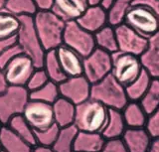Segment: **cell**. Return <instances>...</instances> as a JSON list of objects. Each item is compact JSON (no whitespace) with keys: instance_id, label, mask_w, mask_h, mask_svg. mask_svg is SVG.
<instances>
[{"instance_id":"cell-1","label":"cell","mask_w":159,"mask_h":152,"mask_svg":"<svg viewBox=\"0 0 159 152\" xmlns=\"http://www.w3.org/2000/svg\"><path fill=\"white\" fill-rule=\"evenodd\" d=\"M33 21L45 51L56 50L62 45L67 22L52 10H39L33 16Z\"/></svg>"},{"instance_id":"cell-2","label":"cell","mask_w":159,"mask_h":152,"mask_svg":"<svg viewBox=\"0 0 159 152\" xmlns=\"http://www.w3.org/2000/svg\"><path fill=\"white\" fill-rule=\"evenodd\" d=\"M109 110L102 102L93 99L76 105L74 125L79 131L102 133L107 124Z\"/></svg>"},{"instance_id":"cell-3","label":"cell","mask_w":159,"mask_h":152,"mask_svg":"<svg viewBox=\"0 0 159 152\" xmlns=\"http://www.w3.org/2000/svg\"><path fill=\"white\" fill-rule=\"evenodd\" d=\"M91 99L102 102L108 110H121L129 101L125 87L119 84L111 74L92 85Z\"/></svg>"},{"instance_id":"cell-4","label":"cell","mask_w":159,"mask_h":152,"mask_svg":"<svg viewBox=\"0 0 159 152\" xmlns=\"http://www.w3.org/2000/svg\"><path fill=\"white\" fill-rule=\"evenodd\" d=\"M19 18L21 20V27L16 36V42L25 55L32 59L36 68H42L46 51L38 37L33 17L22 16Z\"/></svg>"},{"instance_id":"cell-5","label":"cell","mask_w":159,"mask_h":152,"mask_svg":"<svg viewBox=\"0 0 159 152\" xmlns=\"http://www.w3.org/2000/svg\"><path fill=\"white\" fill-rule=\"evenodd\" d=\"M30 101V92L26 87L8 86L0 94V121L3 125L14 116L23 114L24 109Z\"/></svg>"},{"instance_id":"cell-6","label":"cell","mask_w":159,"mask_h":152,"mask_svg":"<svg viewBox=\"0 0 159 152\" xmlns=\"http://www.w3.org/2000/svg\"><path fill=\"white\" fill-rule=\"evenodd\" d=\"M123 23L146 39L159 32V23L155 13L143 4L133 3L124 16Z\"/></svg>"},{"instance_id":"cell-7","label":"cell","mask_w":159,"mask_h":152,"mask_svg":"<svg viewBox=\"0 0 159 152\" xmlns=\"http://www.w3.org/2000/svg\"><path fill=\"white\" fill-rule=\"evenodd\" d=\"M111 57L112 68L111 74L123 87L131 84L143 71L138 56L117 51L111 54Z\"/></svg>"},{"instance_id":"cell-8","label":"cell","mask_w":159,"mask_h":152,"mask_svg":"<svg viewBox=\"0 0 159 152\" xmlns=\"http://www.w3.org/2000/svg\"><path fill=\"white\" fill-rule=\"evenodd\" d=\"M63 44L73 49L84 58L89 56L97 48L94 35L84 29L77 21L66 23Z\"/></svg>"},{"instance_id":"cell-9","label":"cell","mask_w":159,"mask_h":152,"mask_svg":"<svg viewBox=\"0 0 159 152\" xmlns=\"http://www.w3.org/2000/svg\"><path fill=\"white\" fill-rule=\"evenodd\" d=\"M112 57L102 49L96 48L84 58V76L92 85L102 81L111 73Z\"/></svg>"},{"instance_id":"cell-10","label":"cell","mask_w":159,"mask_h":152,"mask_svg":"<svg viewBox=\"0 0 159 152\" xmlns=\"http://www.w3.org/2000/svg\"><path fill=\"white\" fill-rule=\"evenodd\" d=\"M22 115L34 131L45 130L55 124L53 105L30 100Z\"/></svg>"},{"instance_id":"cell-11","label":"cell","mask_w":159,"mask_h":152,"mask_svg":"<svg viewBox=\"0 0 159 152\" xmlns=\"http://www.w3.org/2000/svg\"><path fill=\"white\" fill-rule=\"evenodd\" d=\"M36 69L32 59L22 53L8 63L3 68V71L9 86L26 87Z\"/></svg>"},{"instance_id":"cell-12","label":"cell","mask_w":159,"mask_h":152,"mask_svg":"<svg viewBox=\"0 0 159 152\" xmlns=\"http://www.w3.org/2000/svg\"><path fill=\"white\" fill-rule=\"evenodd\" d=\"M114 28L116 33L118 51L140 57L147 47L148 39L144 38L124 23L119 24Z\"/></svg>"},{"instance_id":"cell-13","label":"cell","mask_w":159,"mask_h":152,"mask_svg":"<svg viewBox=\"0 0 159 152\" xmlns=\"http://www.w3.org/2000/svg\"><path fill=\"white\" fill-rule=\"evenodd\" d=\"M60 95L70 101L75 105H78L87 100L91 99L92 84L84 76L67 78L59 85Z\"/></svg>"},{"instance_id":"cell-14","label":"cell","mask_w":159,"mask_h":152,"mask_svg":"<svg viewBox=\"0 0 159 152\" xmlns=\"http://www.w3.org/2000/svg\"><path fill=\"white\" fill-rule=\"evenodd\" d=\"M55 51L62 70L67 78L84 75V57L64 44Z\"/></svg>"},{"instance_id":"cell-15","label":"cell","mask_w":159,"mask_h":152,"mask_svg":"<svg viewBox=\"0 0 159 152\" xmlns=\"http://www.w3.org/2000/svg\"><path fill=\"white\" fill-rule=\"evenodd\" d=\"M89 7L87 0H54L51 10L65 22L77 21Z\"/></svg>"},{"instance_id":"cell-16","label":"cell","mask_w":159,"mask_h":152,"mask_svg":"<svg viewBox=\"0 0 159 152\" xmlns=\"http://www.w3.org/2000/svg\"><path fill=\"white\" fill-rule=\"evenodd\" d=\"M121 139L128 152H148L153 138L145 127H139V128L127 127Z\"/></svg>"},{"instance_id":"cell-17","label":"cell","mask_w":159,"mask_h":152,"mask_svg":"<svg viewBox=\"0 0 159 152\" xmlns=\"http://www.w3.org/2000/svg\"><path fill=\"white\" fill-rule=\"evenodd\" d=\"M77 22L87 31L94 34L108 24V12L101 5L89 6Z\"/></svg>"},{"instance_id":"cell-18","label":"cell","mask_w":159,"mask_h":152,"mask_svg":"<svg viewBox=\"0 0 159 152\" xmlns=\"http://www.w3.org/2000/svg\"><path fill=\"white\" fill-rule=\"evenodd\" d=\"M139 59L143 70L152 79H159V32L148 38L147 47Z\"/></svg>"},{"instance_id":"cell-19","label":"cell","mask_w":159,"mask_h":152,"mask_svg":"<svg viewBox=\"0 0 159 152\" xmlns=\"http://www.w3.org/2000/svg\"><path fill=\"white\" fill-rule=\"evenodd\" d=\"M0 147L4 152H33L34 147L18 136L7 125L0 130Z\"/></svg>"},{"instance_id":"cell-20","label":"cell","mask_w":159,"mask_h":152,"mask_svg":"<svg viewBox=\"0 0 159 152\" xmlns=\"http://www.w3.org/2000/svg\"><path fill=\"white\" fill-rule=\"evenodd\" d=\"M106 138L102 133L79 131L75 140V152H102Z\"/></svg>"},{"instance_id":"cell-21","label":"cell","mask_w":159,"mask_h":152,"mask_svg":"<svg viewBox=\"0 0 159 152\" xmlns=\"http://www.w3.org/2000/svg\"><path fill=\"white\" fill-rule=\"evenodd\" d=\"M54 118L56 123L60 128L73 125L76 116V105L70 101L59 97L53 104Z\"/></svg>"},{"instance_id":"cell-22","label":"cell","mask_w":159,"mask_h":152,"mask_svg":"<svg viewBox=\"0 0 159 152\" xmlns=\"http://www.w3.org/2000/svg\"><path fill=\"white\" fill-rule=\"evenodd\" d=\"M127 126L124 121L121 110H109L107 124L102 131L106 140L121 138Z\"/></svg>"},{"instance_id":"cell-23","label":"cell","mask_w":159,"mask_h":152,"mask_svg":"<svg viewBox=\"0 0 159 152\" xmlns=\"http://www.w3.org/2000/svg\"><path fill=\"white\" fill-rule=\"evenodd\" d=\"M125 124L129 128L145 127L148 114L138 101H128L121 110Z\"/></svg>"},{"instance_id":"cell-24","label":"cell","mask_w":159,"mask_h":152,"mask_svg":"<svg viewBox=\"0 0 159 152\" xmlns=\"http://www.w3.org/2000/svg\"><path fill=\"white\" fill-rule=\"evenodd\" d=\"M93 35L97 48L102 49V50L111 54L118 51L116 28L113 26L107 24V26L102 28L101 30L94 33Z\"/></svg>"},{"instance_id":"cell-25","label":"cell","mask_w":159,"mask_h":152,"mask_svg":"<svg viewBox=\"0 0 159 152\" xmlns=\"http://www.w3.org/2000/svg\"><path fill=\"white\" fill-rule=\"evenodd\" d=\"M78 128L74 124L60 128L55 143L51 147L54 152H75L74 145L78 134Z\"/></svg>"},{"instance_id":"cell-26","label":"cell","mask_w":159,"mask_h":152,"mask_svg":"<svg viewBox=\"0 0 159 152\" xmlns=\"http://www.w3.org/2000/svg\"><path fill=\"white\" fill-rule=\"evenodd\" d=\"M152 78L146 71H142L131 84L125 87L126 96L129 101H139L147 92L151 84Z\"/></svg>"},{"instance_id":"cell-27","label":"cell","mask_w":159,"mask_h":152,"mask_svg":"<svg viewBox=\"0 0 159 152\" xmlns=\"http://www.w3.org/2000/svg\"><path fill=\"white\" fill-rule=\"evenodd\" d=\"M42 68L46 72L49 80L55 83V84L60 85L67 79V76L65 75V73L62 70V67L58 61L55 50L46 52Z\"/></svg>"},{"instance_id":"cell-28","label":"cell","mask_w":159,"mask_h":152,"mask_svg":"<svg viewBox=\"0 0 159 152\" xmlns=\"http://www.w3.org/2000/svg\"><path fill=\"white\" fill-rule=\"evenodd\" d=\"M21 27L20 18L6 10L0 11V39L15 38Z\"/></svg>"},{"instance_id":"cell-29","label":"cell","mask_w":159,"mask_h":152,"mask_svg":"<svg viewBox=\"0 0 159 152\" xmlns=\"http://www.w3.org/2000/svg\"><path fill=\"white\" fill-rule=\"evenodd\" d=\"M7 126L12 131H14L18 136L23 138L33 146H36V137H35V131L31 127L22 114L14 116L13 118L8 122Z\"/></svg>"},{"instance_id":"cell-30","label":"cell","mask_w":159,"mask_h":152,"mask_svg":"<svg viewBox=\"0 0 159 152\" xmlns=\"http://www.w3.org/2000/svg\"><path fill=\"white\" fill-rule=\"evenodd\" d=\"M4 10L17 17H33L39 10L33 0H7Z\"/></svg>"},{"instance_id":"cell-31","label":"cell","mask_w":159,"mask_h":152,"mask_svg":"<svg viewBox=\"0 0 159 152\" xmlns=\"http://www.w3.org/2000/svg\"><path fill=\"white\" fill-rule=\"evenodd\" d=\"M149 115L159 107V79H152L147 92L138 101Z\"/></svg>"},{"instance_id":"cell-32","label":"cell","mask_w":159,"mask_h":152,"mask_svg":"<svg viewBox=\"0 0 159 152\" xmlns=\"http://www.w3.org/2000/svg\"><path fill=\"white\" fill-rule=\"evenodd\" d=\"M59 97H61L59 85L51 81L48 82L42 87H40L39 90L30 92V100L43 101L50 105H53Z\"/></svg>"},{"instance_id":"cell-33","label":"cell","mask_w":159,"mask_h":152,"mask_svg":"<svg viewBox=\"0 0 159 152\" xmlns=\"http://www.w3.org/2000/svg\"><path fill=\"white\" fill-rule=\"evenodd\" d=\"M136 0H116L113 5L108 9V24L113 27L123 23L124 16Z\"/></svg>"},{"instance_id":"cell-34","label":"cell","mask_w":159,"mask_h":152,"mask_svg":"<svg viewBox=\"0 0 159 152\" xmlns=\"http://www.w3.org/2000/svg\"><path fill=\"white\" fill-rule=\"evenodd\" d=\"M59 131H60V127L56 123L45 130L35 131V137H36V143H37L36 146L51 148L57 139Z\"/></svg>"},{"instance_id":"cell-35","label":"cell","mask_w":159,"mask_h":152,"mask_svg":"<svg viewBox=\"0 0 159 152\" xmlns=\"http://www.w3.org/2000/svg\"><path fill=\"white\" fill-rule=\"evenodd\" d=\"M48 82H50V80L46 72H45L43 68H39V69H36V70L34 71V73L32 74L31 78L29 79L26 85V87H27V90L31 92L39 90L40 87H42L43 86L46 85Z\"/></svg>"},{"instance_id":"cell-36","label":"cell","mask_w":159,"mask_h":152,"mask_svg":"<svg viewBox=\"0 0 159 152\" xmlns=\"http://www.w3.org/2000/svg\"><path fill=\"white\" fill-rule=\"evenodd\" d=\"M145 128L153 139L159 138V107L148 115Z\"/></svg>"},{"instance_id":"cell-37","label":"cell","mask_w":159,"mask_h":152,"mask_svg":"<svg viewBox=\"0 0 159 152\" xmlns=\"http://www.w3.org/2000/svg\"><path fill=\"white\" fill-rule=\"evenodd\" d=\"M22 53L23 52L21 50V48H20L17 44V42L13 44L12 46L7 48L6 50L0 55V67L3 69L8 63H10L13 59H15L18 55H20V54H22Z\"/></svg>"},{"instance_id":"cell-38","label":"cell","mask_w":159,"mask_h":152,"mask_svg":"<svg viewBox=\"0 0 159 152\" xmlns=\"http://www.w3.org/2000/svg\"><path fill=\"white\" fill-rule=\"evenodd\" d=\"M102 152H128L121 138L107 140Z\"/></svg>"},{"instance_id":"cell-39","label":"cell","mask_w":159,"mask_h":152,"mask_svg":"<svg viewBox=\"0 0 159 152\" xmlns=\"http://www.w3.org/2000/svg\"><path fill=\"white\" fill-rule=\"evenodd\" d=\"M134 3L143 4V5H146L149 8H151L153 12L155 13L159 23V0H136Z\"/></svg>"},{"instance_id":"cell-40","label":"cell","mask_w":159,"mask_h":152,"mask_svg":"<svg viewBox=\"0 0 159 152\" xmlns=\"http://www.w3.org/2000/svg\"><path fill=\"white\" fill-rule=\"evenodd\" d=\"M38 10H51L54 0H33Z\"/></svg>"},{"instance_id":"cell-41","label":"cell","mask_w":159,"mask_h":152,"mask_svg":"<svg viewBox=\"0 0 159 152\" xmlns=\"http://www.w3.org/2000/svg\"><path fill=\"white\" fill-rule=\"evenodd\" d=\"M15 43H16V37L11 38V39H0V55H1L7 48L12 46Z\"/></svg>"},{"instance_id":"cell-42","label":"cell","mask_w":159,"mask_h":152,"mask_svg":"<svg viewBox=\"0 0 159 152\" xmlns=\"http://www.w3.org/2000/svg\"><path fill=\"white\" fill-rule=\"evenodd\" d=\"M8 83L6 81V78H5V75H4V71L3 69L0 67V94L3 92L8 87Z\"/></svg>"},{"instance_id":"cell-43","label":"cell","mask_w":159,"mask_h":152,"mask_svg":"<svg viewBox=\"0 0 159 152\" xmlns=\"http://www.w3.org/2000/svg\"><path fill=\"white\" fill-rule=\"evenodd\" d=\"M148 152H159V138L152 139L151 145L149 147Z\"/></svg>"},{"instance_id":"cell-44","label":"cell","mask_w":159,"mask_h":152,"mask_svg":"<svg viewBox=\"0 0 159 152\" xmlns=\"http://www.w3.org/2000/svg\"><path fill=\"white\" fill-rule=\"evenodd\" d=\"M114 2H116V0H102L101 3V6H102L104 9H107V10H108V9L113 5Z\"/></svg>"},{"instance_id":"cell-45","label":"cell","mask_w":159,"mask_h":152,"mask_svg":"<svg viewBox=\"0 0 159 152\" xmlns=\"http://www.w3.org/2000/svg\"><path fill=\"white\" fill-rule=\"evenodd\" d=\"M33 152H54L52 148H48V147H42V146H35Z\"/></svg>"},{"instance_id":"cell-46","label":"cell","mask_w":159,"mask_h":152,"mask_svg":"<svg viewBox=\"0 0 159 152\" xmlns=\"http://www.w3.org/2000/svg\"><path fill=\"white\" fill-rule=\"evenodd\" d=\"M89 6H97V5H101V3L102 0H87Z\"/></svg>"},{"instance_id":"cell-47","label":"cell","mask_w":159,"mask_h":152,"mask_svg":"<svg viewBox=\"0 0 159 152\" xmlns=\"http://www.w3.org/2000/svg\"><path fill=\"white\" fill-rule=\"evenodd\" d=\"M6 2H7V0H0V11L4 10L5 5H6Z\"/></svg>"},{"instance_id":"cell-48","label":"cell","mask_w":159,"mask_h":152,"mask_svg":"<svg viewBox=\"0 0 159 152\" xmlns=\"http://www.w3.org/2000/svg\"><path fill=\"white\" fill-rule=\"evenodd\" d=\"M2 126H3V124L1 123V121H0V130H1V128H2Z\"/></svg>"},{"instance_id":"cell-49","label":"cell","mask_w":159,"mask_h":152,"mask_svg":"<svg viewBox=\"0 0 159 152\" xmlns=\"http://www.w3.org/2000/svg\"><path fill=\"white\" fill-rule=\"evenodd\" d=\"M0 152H1V147H0Z\"/></svg>"},{"instance_id":"cell-50","label":"cell","mask_w":159,"mask_h":152,"mask_svg":"<svg viewBox=\"0 0 159 152\" xmlns=\"http://www.w3.org/2000/svg\"><path fill=\"white\" fill-rule=\"evenodd\" d=\"M1 152H4V151H3V150H1Z\"/></svg>"}]
</instances>
